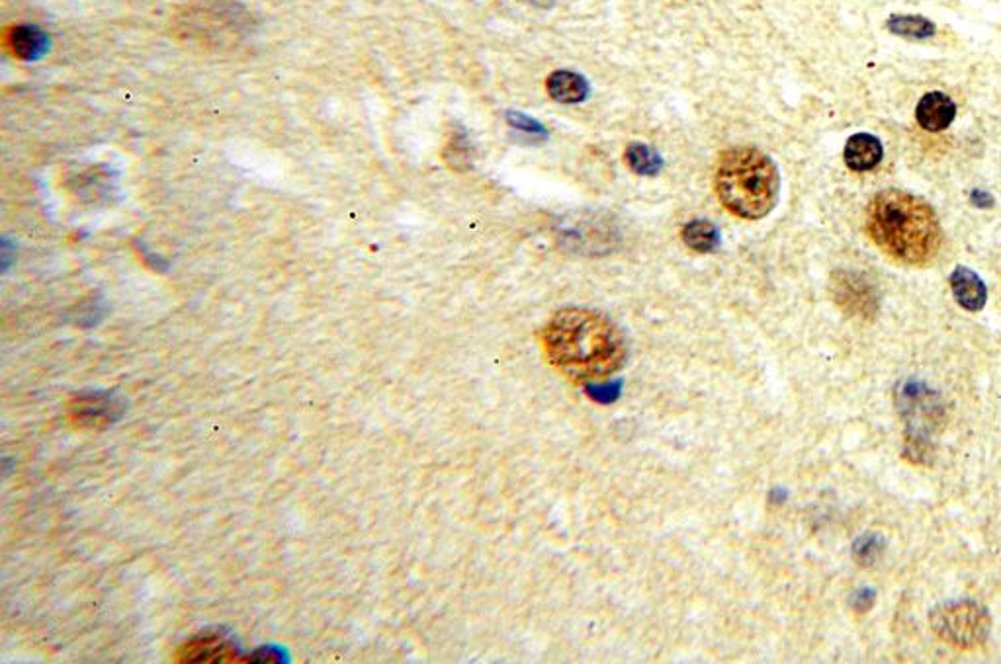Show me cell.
<instances>
[{"label":"cell","instance_id":"obj_1","mask_svg":"<svg viewBox=\"0 0 1001 664\" xmlns=\"http://www.w3.org/2000/svg\"><path fill=\"white\" fill-rule=\"evenodd\" d=\"M540 338L548 362L575 381L607 379L626 358L622 332L605 315L589 309L558 311Z\"/></svg>","mask_w":1001,"mask_h":664},{"label":"cell","instance_id":"obj_2","mask_svg":"<svg viewBox=\"0 0 1001 664\" xmlns=\"http://www.w3.org/2000/svg\"><path fill=\"white\" fill-rule=\"evenodd\" d=\"M865 231L882 254L910 268L929 266L943 247L937 211L927 200L904 190L890 188L872 198Z\"/></svg>","mask_w":1001,"mask_h":664},{"label":"cell","instance_id":"obj_3","mask_svg":"<svg viewBox=\"0 0 1001 664\" xmlns=\"http://www.w3.org/2000/svg\"><path fill=\"white\" fill-rule=\"evenodd\" d=\"M714 188L722 206L740 219H763L779 202L781 176L769 155L755 147H734L722 153Z\"/></svg>","mask_w":1001,"mask_h":664},{"label":"cell","instance_id":"obj_4","mask_svg":"<svg viewBox=\"0 0 1001 664\" xmlns=\"http://www.w3.org/2000/svg\"><path fill=\"white\" fill-rule=\"evenodd\" d=\"M931 627L953 647L976 649L988 639L990 618L986 610L974 602H953L933 610Z\"/></svg>","mask_w":1001,"mask_h":664},{"label":"cell","instance_id":"obj_5","mask_svg":"<svg viewBox=\"0 0 1001 664\" xmlns=\"http://www.w3.org/2000/svg\"><path fill=\"white\" fill-rule=\"evenodd\" d=\"M122 413L124 405L106 393L81 395L69 403V415L79 428H102L114 424Z\"/></svg>","mask_w":1001,"mask_h":664},{"label":"cell","instance_id":"obj_6","mask_svg":"<svg viewBox=\"0 0 1001 664\" xmlns=\"http://www.w3.org/2000/svg\"><path fill=\"white\" fill-rule=\"evenodd\" d=\"M957 116V106L951 96L943 92H929L925 94L915 108V118L917 124L921 125L929 133H939L947 129L955 122Z\"/></svg>","mask_w":1001,"mask_h":664},{"label":"cell","instance_id":"obj_7","mask_svg":"<svg viewBox=\"0 0 1001 664\" xmlns=\"http://www.w3.org/2000/svg\"><path fill=\"white\" fill-rule=\"evenodd\" d=\"M882 157H884L882 143L871 133H857V135L849 137L845 151H843L845 165L855 172H867V170L876 168L878 163L882 161Z\"/></svg>","mask_w":1001,"mask_h":664},{"label":"cell","instance_id":"obj_8","mask_svg":"<svg viewBox=\"0 0 1001 664\" xmlns=\"http://www.w3.org/2000/svg\"><path fill=\"white\" fill-rule=\"evenodd\" d=\"M951 290L958 301V305L966 311H982L988 299V291L980 276L964 266H958L957 270L951 274Z\"/></svg>","mask_w":1001,"mask_h":664},{"label":"cell","instance_id":"obj_9","mask_svg":"<svg viewBox=\"0 0 1001 664\" xmlns=\"http://www.w3.org/2000/svg\"><path fill=\"white\" fill-rule=\"evenodd\" d=\"M546 90L550 98L556 102L577 104L589 96V83L579 73L554 71L546 81Z\"/></svg>","mask_w":1001,"mask_h":664},{"label":"cell","instance_id":"obj_10","mask_svg":"<svg viewBox=\"0 0 1001 664\" xmlns=\"http://www.w3.org/2000/svg\"><path fill=\"white\" fill-rule=\"evenodd\" d=\"M8 43L16 57L24 61H38L49 49V36L38 26H18L10 32Z\"/></svg>","mask_w":1001,"mask_h":664},{"label":"cell","instance_id":"obj_11","mask_svg":"<svg viewBox=\"0 0 1001 664\" xmlns=\"http://www.w3.org/2000/svg\"><path fill=\"white\" fill-rule=\"evenodd\" d=\"M231 655H233V649H231L229 641H223L221 637L204 635L202 639H192L180 651V661L210 663V661H223L225 657H231Z\"/></svg>","mask_w":1001,"mask_h":664},{"label":"cell","instance_id":"obj_12","mask_svg":"<svg viewBox=\"0 0 1001 664\" xmlns=\"http://www.w3.org/2000/svg\"><path fill=\"white\" fill-rule=\"evenodd\" d=\"M681 235H683L685 245L689 249L697 250V252H712L720 245V233H718L716 225H712L710 221H704V219L687 223L683 227Z\"/></svg>","mask_w":1001,"mask_h":664},{"label":"cell","instance_id":"obj_13","mask_svg":"<svg viewBox=\"0 0 1001 664\" xmlns=\"http://www.w3.org/2000/svg\"><path fill=\"white\" fill-rule=\"evenodd\" d=\"M888 30L900 38H908V40H927L931 36H935L937 28L931 20L923 18V16H902V14H894L890 16L888 20Z\"/></svg>","mask_w":1001,"mask_h":664},{"label":"cell","instance_id":"obj_14","mask_svg":"<svg viewBox=\"0 0 1001 664\" xmlns=\"http://www.w3.org/2000/svg\"><path fill=\"white\" fill-rule=\"evenodd\" d=\"M624 159H626L628 166L640 176H655L663 168L661 157L653 151L652 147H648L644 143H630L626 147Z\"/></svg>","mask_w":1001,"mask_h":664},{"label":"cell","instance_id":"obj_15","mask_svg":"<svg viewBox=\"0 0 1001 664\" xmlns=\"http://www.w3.org/2000/svg\"><path fill=\"white\" fill-rule=\"evenodd\" d=\"M470 153H472V147H470L468 137L464 133L452 135L450 143L446 145V163L456 170H464L472 163Z\"/></svg>","mask_w":1001,"mask_h":664},{"label":"cell","instance_id":"obj_16","mask_svg":"<svg viewBox=\"0 0 1001 664\" xmlns=\"http://www.w3.org/2000/svg\"><path fill=\"white\" fill-rule=\"evenodd\" d=\"M507 122L513 125V127L521 129V131H528V133H536V135L546 133L544 127L538 124L536 120H532V118H528L524 114H519V112H507Z\"/></svg>","mask_w":1001,"mask_h":664},{"label":"cell","instance_id":"obj_17","mask_svg":"<svg viewBox=\"0 0 1001 664\" xmlns=\"http://www.w3.org/2000/svg\"><path fill=\"white\" fill-rule=\"evenodd\" d=\"M530 2H536V4H544L546 0H530Z\"/></svg>","mask_w":1001,"mask_h":664}]
</instances>
